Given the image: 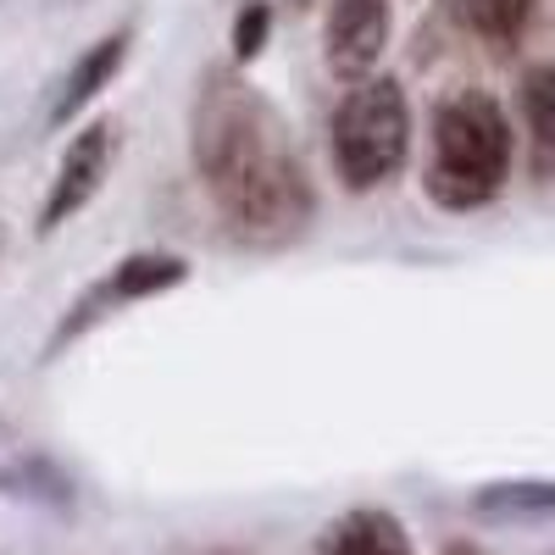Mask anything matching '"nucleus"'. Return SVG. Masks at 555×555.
Returning a JSON list of instances; mask_svg holds the SVG:
<instances>
[{
	"mask_svg": "<svg viewBox=\"0 0 555 555\" xmlns=\"http://www.w3.org/2000/svg\"><path fill=\"white\" fill-rule=\"evenodd\" d=\"M317 555H411V533L384 505H350L317 533Z\"/></svg>",
	"mask_w": 555,
	"mask_h": 555,
	"instance_id": "nucleus-8",
	"label": "nucleus"
},
{
	"mask_svg": "<svg viewBox=\"0 0 555 555\" xmlns=\"http://www.w3.org/2000/svg\"><path fill=\"white\" fill-rule=\"evenodd\" d=\"M267 34H272V7L267 0H245V7L234 12V34H228L234 62H256L267 51Z\"/></svg>",
	"mask_w": 555,
	"mask_h": 555,
	"instance_id": "nucleus-12",
	"label": "nucleus"
},
{
	"mask_svg": "<svg viewBox=\"0 0 555 555\" xmlns=\"http://www.w3.org/2000/svg\"><path fill=\"white\" fill-rule=\"evenodd\" d=\"M395 39V7L389 0H334L328 23H322V56H328V73L345 83L373 78L384 51Z\"/></svg>",
	"mask_w": 555,
	"mask_h": 555,
	"instance_id": "nucleus-6",
	"label": "nucleus"
},
{
	"mask_svg": "<svg viewBox=\"0 0 555 555\" xmlns=\"http://www.w3.org/2000/svg\"><path fill=\"white\" fill-rule=\"evenodd\" d=\"M178 284H190V261L183 256H172V250H133V256H122L101 284H89L78 300H73V311L62 317V328H56V339H51V356L62 350V345H73V339H83L95 322H106L112 311H122V306H133V300H156V295H167V289H178Z\"/></svg>",
	"mask_w": 555,
	"mask_h": 555,
	"instance_id": "nucleus-4",
	"label": "nucleus"
},
{
	"mask_svg": "<svg viewBox=\"0 0 555 555\" xmlns=\"http://www.w3.org/2000/svg\"><path fill=\"white\" fill-rule=\"evenodd\" d=\"M423 190L439 211H483L512 178V122L489 89H450L434 106Z\"/></svg>",
	"mask_w": 555,
	"mask_h": 555,
	"instance_id": "nucleus-2",
	"label": "nucleus"
},
{
	"mask_svg": "<svg viewBox=\"0 0 555 555\" xmlns=\"http://www.w3.org/2000/svg\"><path fill=\"white\" fill-rule=\"evenodd\" d=\"M334 178L350 195H373L389 178H400L411 156V101L395 73H373L345 89V101L328 128Z\"/></svg>",
	"mask_w": 555,
	"mask_h": 555,
	"instance_id": "nucleus-3",
	"label": "nucleus"
},
{
	"mask_svg": "<svg viewBox=\"0 0 555 555\" xmlns=\"http://www.w3.org/2000/svg\"><path fill=\"white\" fill-rule=\"evenodd\" d=\"M112 156H117V128L106 117L95 122H83L73 139H67V151L56 162V178H51V190H44V206H39V234H56V228H67L89 201L101 195V183L112 172Z\"/></svg>",
	"mask_w": 555,
	"mask_h": 555,
	"instance_id": "nucleus-5",
	"label": "nucleus"
},
{
	"mask_svg": "<svg viewBox=\"0 0 555 555\" xmlns=\"http://www.w3.org/2000/svg\"><path fill=\"white\" fill-rule=\"evenodd\" d=\"M478 517H500V522H555V483L544 478H505V483H483L473 494Z\"/></svg>",
	"mask_w": 555,
	"mask_h": 555,
	"instance_id": "nucleus-11",
	"label": "nucleus"
},
{
	"mask_svg": "<svg viewBox=\"0 0 555 555\" xmlns=\"http://www.w3.org/2000/svg\"><path fill=\"white\" fill-rule=\"evenodd\" d=\"M128 44H133V28H112V34H101V39L67 67L56 101H51V122H56V128H67L89 101L101 95V89H112V78H117L122 62H128Z\"/></svg>",
	"mask_w": 555,
	"mask_h": 555,
	"instance_id": "nucleus-7",
	"label": "nucleus"
},
{
	"mask_svg": "<svg viewBox=\"0 0 555 555\" xmlns=\"http://www.w3.org/2000/svg\"><path fill=\"white\" fill-rule=\"evenodd\" d=\"M190 167L240 245L272 250L311 228L317 195L295 133L240 67H206L195 78Z\"/></svg>",
	"mask_w": 555,
	"mask_h": 555,
	"instance_id": "nucleus-1",
	"label": "nucleus"
},
{
	"mask_svg": "<svg viewBox=\"0 0 555 555\" xmlns=\"http://www.w3.org/2000/svg\"><path fill=\"white\" fill-rule=\"evenodd\" d=\"M528 122V167L539 183H555V62H533L517 83Z\"/></svg>",
	"mask_w": 555,
	"mask_h": 555,
	"instance_id": "nucleus-9",
	"label": "nucleus"
},
{
	"mask_svg": "<svg viewBox=\"0 0 555 555\" xmlns=\"http://www.w3.org/2000/svg\"><path fill=\"white\" fill-rule=\"evenodd\" d=\"M444 12L455 28H467L473 39L494 44V51H512L533 28V0H444Z\"/></svg>",
	"mask_w": 555,
	"mask_h": 555,
	"instance_id": "nucleus-10",
	"label": "nucleus"
}]
</instances>
